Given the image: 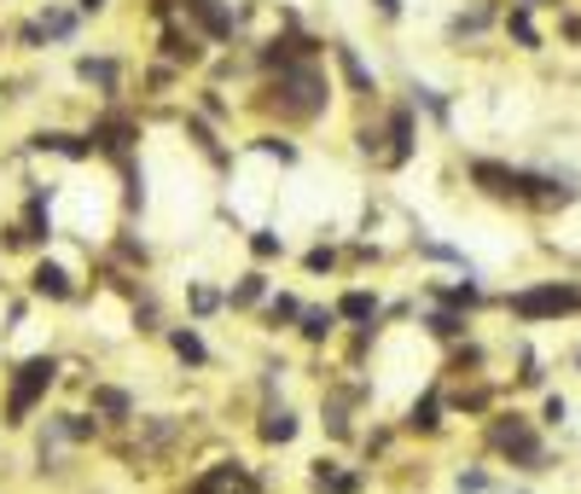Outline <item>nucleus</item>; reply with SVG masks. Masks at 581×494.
Returning <instances> with one entry per match:
<instances>
[{
  "label": "nucleus",
  "mask_w": 581,
  "mask_h": 494,
  "mask_svg": "<svg viewBox=\"0 0 581 494\" xmlns=\"http://www.w3.org/2000/svg\"><path fill=\"white\" fill-rule=\"evenodd\" d=\"M163 58H169V65H204V41L169 24L163 30Z\"/></svg>",
  "instance_id": "25"
},
{
  "label": "nucleus",
  "mask_w": 581,
  "mask_h": 494,
  "mask_svg": "<svg viewBox=\"0 0 581 494\" xmlns=\"http://www.w3.org/2000/svg\"><path fill=\"white\" fill-rule=\"evenodd\" d=\"M419 106H425L436 122H448V99L436 94V88H413V111H419Z\"/></svg>",
  "instance_id": "35"
},
{
  "label": "nucleus",
  "mask_w": 581,
  "mask_h": 494,
  "mask_svg": "<svg viewBox=\"0 0 581 494\" xmlns=\"http://www.w3.org/2000/svg\"><path fill=\"white\" fill-rule=\"evenodd\" d=\"M506 24H512V35L524 41V47H541V35H535V24H529V12H524V7H517V12L506 18Z\"/></svg>",
  "instance_id": "36"
},
{
  "label": "nucleus",
  "mask_w": 581,
  "mask_h": 494,
  "mask_svg": "<svg viewBox=\"0 0 581 494\" xmlns=\"http://www.w3.org/2000/svg\"><path fill=\"white\" fill-rule=\"evenodd\" d=\"M338 320L343 326H379V315H384V303H379V292L372 285H349V292H338Z\"/></svg>",
  "instance_id": "18"
},
{
  "label": "nucleus",
  "mask_w": 581,
  "mask_h": 494,
  "mask_svg": "<svg viewBox=\"0 0 581 494\" xmlns=\"http://www.w3.org/2000/svg\"><path fill=\"white\" fill-rule=\"evenodd\" d=\"M564 419H570V402L564 396H547L541 402V425H564Z\"/></svg>",
  "instance_id": "37"
},
{
  "label": "nucleus",
  "mask_w": 581,
  "mask_h": 494,
  "mask_svg": "<svg viewBox=\"0 0 581 494\" xmlns=\"http://www.w3.org/2000/svg\"><path fill=\"white\" fill-rule=\"evenodd\" d=\"M303 437V414L290 402H262V414H256V442L262 448H290Z\"/></svg>",
  "instance_id": "10"
},
{
  "label": "nucleus",
  "mask_w": 581,
  "mask_h": 494,
  "mask_svg": "<svg viewBox=\"0 0 581 494\" xmlns=\"http://www.w3.org/2000/svg\"><path fill=\"white\" fill-rule=\"evenodd\" d=\"M575 366H581V349H575Z\"/></svg>",
  "instance_id": "40"
},
{
  "label": "nucleus",
  "mask_w": 581,
  "mask_h": 494,
  "mask_svg": "<svg viewBox=\"0 0 581 494\" xmlns=\"http://www.w3.org/2000/svg\"><path fill=\"white\" fill-rule=\"evenodd\" d=\"M308 483H315V494H366V471L343 465L338 454H320L308 465Z\"/></svg>",
  "instance_id": "11"
},
{
  "label": "nucleus",
  "mask_w": 581,
  "mask_h": 494,
  "mask_svg": "<svg viewBox=\"0 0 581 494\" xmlns=\"http://www.w3.org/2000/svg\"><path fill=\"white\" fill-rule=\"evenodd\" d=\"M372 7H379L384 18H396V12H402V0H372Z\"/></svg>",
  "instance_id": "38"
},
{
  "label": "nucleus",
  "mask_w": 581,
  "mask_h": 494,
  "mask_svg": "<svg viewBox=\"0 0 581 494\" xmlns=\"http://www.w3.org/2000/svg\"><path fill=\"white\" fill-rule=\"evenodd\" d=\"M70 35H76V12H58V7L41 12V41H70Z\"/></svg>",
  "instance_id": "31"
},
{
  "label": "nucleus",
  "mask_w": 581,
  "mask_h": 494,
  "mask_svg": "<svg viewBox=\"0 0 581 494\" xmlns=\"http://www.w3.org/2000/svg\"><path fill=\"white\" fill-rule=\"evenodd\" d=\"M99 7H106V0H81V12H99Z\"/></svg>",
  "instance_id": "39"
},
{
  "label": "nucleus",
  "mask_w": 581,
  "mask_h": 494,
  "mask_svg": "<svg viewBox=\"0 0 581 494\" xmlns=\"http://www.w3.org/2000/svg\"><path fill=\"white\" fill-rule=\"evenodd\" d=\"M180 129H186V140H193V146H198L204 157H210V163H227V146L216 140V122H204L198 111H186V122H180Z\"/></svg>",
  "instance_id": "26"
},
{
  "label": "nucleus",
  "mask_w": 581,
  "mask_h": 494,
  "mask_svg": "<svg viewBox=\"0 0 581 494\" xmlns=\"http://www.w3.org/2000/svg\"><path fill=\"white\" fill-rule=\"evenodd\" d=\"M76 76L94 81L106 99H117V58H76Z\"/></svg>",
  "instance_id": "28"
},
{
  "label": "nucleus",
  "mask_w": 581,
  "mask_h": 494,
  "mask_svg": "<svg viewBox=\"0 0 581 494\" xmlns=\"http://www.w3.org/2000/svg\"><path fill=\"white\" fill-rule=\"evenodd\" d=\"M221 297H227V315H256V308L274 297V279H267V267H244Z\"/></svg>",
  "instance_id": "14"
},
{
  "label": "nucleus",
  "mask_w": 581,
  "mask_h": 494,
  "mask_svg": "<svg viewBox=\"0 0 581 494\" xmlns=\"http://www.w3.org/2000/svg\"><path fill=\"white\" fill-rule=\"evenodd\" d=\"M494 488V477L483 465H465V471H453V494H489Z\"/></svg>",
  "instance_id": "33"
},
{
  "label": "nucleus",
  "mask_w": 581,
  "mask_h": 494,
  "mask_svg": "<svg viewBox=\"0 0 581 494\" xmlns=\"http://www.w3.org/2000/svg\"><path fill=\"white\" fill-rule=\"evenodd\" d=\"M216 315H227V297L216 292L210 279H186V320L204 326V320H216Z\"/></svg>",
  "instance_id": "22"
},
{
  "label": "nucleus",
  "mask_w": 581,
  "mask_h": 494,
  "mask_svg": "<svg viewBox=\"0 0 581 494\" xmlns=\"http://www.w3.org/2000/svg\"><path fill=\"white\" fill-rule=\"evenodd\" d=\"M256 320L267 326V332H297V320H303V297H297V292H274V297L256 308Z\"/></svg>",
  "instance_id": "21"
},
{
  "label": "nucleus",
  "mask_w": 581,
  "mask_h": 494,
  "mask_svg": "<svg viewBox=\"0 0 581 494\" xmlns=\"http://www.w3.org/2000/svg\"><path fill=\"white\" fill-rule=\"evenodd\" d=\"M163 343H169V355L186 366V373H204L216 355H210V343H204V326L193 320H180V326H163Z\"/></svg>",
  "instance_id": "12"
},
{
  "label": "nucleus",
  "mask_w": 581,
  "mask_h": 494,
  "mask_svg": "<svg viewBox=\"0 0 581 494\" xmlns=\"http://www.w3.org/2000/svg\"><path fill=\"white\" fill-rule=\"evenodd\" d=\"M244 244H251L256 267H274V262H285V251H290V244H285V233H274V228H256Z\"/></svg>",
  "instance_id": "29"
},
{
  "label": "nucleus",
  "mask_w": 581,
  "mask_h": 494,
  "mask_svg": "<svg viewBox=\"0 0 581 494\" xmlns=\"http://www.w3.org/2000/svg\"><path fill=\"white\" fill-rule=\"evenodd\" d=\"M88 414L106 425V430H134L140 402H134V389H122V384H111V378H94V384H88Z\"/></svg>",
  "instance_id": "7"
},
{
  "label": "nucleus",
  "mask_w": 581,
  "mask_h": 494,
  "mask_svg": "<svg viewBox=\"0 0 581 494\" xmlns=\"http://www.w3.org/2000/svg\"><path fill=\"white\" fill-rule=\"evenodd\" d=\"M442 419H448V396H442V384H425V396H413V402H407L402 430H407V437H436V430H442Z\"/></svg>",
  "instance_id": "13"
},
{
  "label": "nucleus",
  "mask_w": 581,
  "mask_h": 494,
  "mask_svg": "<svg viewBox=\"0 0 581 494\" xmlns=\"http://www.w3.org/2000/svg\"><path fill=\"white\" fill-rule=\"evenodd\" d=\"M425 292H430V303H442V308H460V315H471V308L483 303V279H476V274H460V279H430Z\"/></svg>",
  "instance_id": "19"
},
{
  "label": "nucleus",
  "mask_w": 581,
  "mask_h": 494,
  "mask_svg": "<svg viewBox=\"0 0 581 494\" xmlns=\"http://www.w3.org/2000/svg\"><path fill=\"white\" fill-rule=\"evenodd\" d=\"M251 146H256L262 157H279V163H297V146H290V140H285V134H274V129H267V134H256V140H251Z\"/></svg>",
  "instance_id": "34"
},
{
  "label": "nucleus",
  "mask_w": 581,
  "mask_h": 494,
  "mask_svg": "<svg viewBox=\"0 0 581 494\" xmlns=\"http://www.w3.org/2000/svg\"><path fill=\"white\" fill-rule=\"evenodd\" d=\"M483 442L517 471H547V442L535 430V419H524V414H494L483 425Z\"/></svg>",
  "instance_id": "3"
},
{
  "label": "nucleus",
  "mask_w": 581,
  "mask_h": 494,
  "mask_svg": "<svg viewBox=\"0 0 581 494\" xmlns=\"http://www.w3.org/2000/svg\"><path fill=\"white\" fill-rule=\"evenodd\" d=\"M343 332V320H338V308L331 303H303V320H297V338L308 343V349H326L331 338Z\"/></svg>",
  "instance_id": "17"
},
{
  "label": "nucleus",
  "mask_w": 581,
  "mask_h": 494,
  "mask_svg": "<svg viewBox=\"0 0 581 494\" xmlns=\"http://www.w3.org/2000/svg\"><path fill=\"white\" fill-rule=\"evenodd\" d=\"M384 140H390V146H384L379 163H384V169H407L413 152H419V117H413V106H396L384 117Z\"/></svg>",
  "instance_id": "9"
},
{
  "label": "nucleus",
  "mask_w": 581,
  "mask_h": 494,
  "mask_svg": "<svg viewBox=\"0 0 581 494\" xmlns=\"http://www.w3.org/2000/svg\"><path fill=\"white\" fill-rule=\"evenodd\" d=\"M47 430H53V437L65 442V448H94L99 437H106V425H99L88 407H65V414H53Z\"/></svg>",
  "instance_id": "15"
},
{
  "label": "nucleus",
  "mask_w": 581,
  "mask_h": 494,
  "mask_svg": "<svg viewBox=\"0 0 581 494\" xmlns=\"http://www.w3.org/2000/svg\"><path fill=\"white\" fill-rule=\"evenodd\" d=\"M186 12L204 30V41H233V30H239V12L227 0H186Z\"/></svg>",
  "instance_id": "16"
},
{
  "label": "nucleus",
  "mask_w": 581,
  "mask_h": 494,
  "mask_svg": "<svg viewBox=\"0 0 581 494\" xmlns=\"http://www.w3.org/2000/svg\"><path fill=\"white\" fill-rule=\"evenodd\" d=\"M24 285H30V297H35V303H76V297H81L76 274H70V267L58 262V256H35Z\"/></svg>",
  "instance_id": "8"
},
{
  "label": "nucleus",
  "mask_w": 581,
  "mask_h": 494,
  "mask_svg": "<svg viewBox=\"0 0 581 494\" xmlns=\"http://www.w3.org/2000/svg\"><path fill=\"white\" fill-rule=\"evenodd\" d=\"M117 256L129 262V267H152V244L134 239V233H117Z\"/></svg>",
  "instance_id": "32"
},
{
  "label": "nucleus",
  "mask_w": 581,
  "mask_h": 494,
  "mask_svg": "<svg viewBox=\"0 0 581 494\" xmlns=\"http://www.w3.org/2000/svg\"><path fill=\"white\" fill-rule=\"evenodd\" d=\"M30 146H35V152H58L65 163H88V157H94L88 134H70V129H41V134H30Z\"/></svg>",
  "instance_id": "20"
},
{
  "label": "nucleus",
  "mask_w": 581,
  "mask_h": 494,
  "mask_svg": "<svg viewBox=\"0 0 581 494\" xmlns=\"http://www.w3.org/2000/svg\"><path fill=\"white\" fill-rule=\"evenodd\" d=\"M267 111H279V122H320L331 106V81L320 70V58H303V65H279L267 76Z\"/></svg>",
  "instance_id": "1"
},
{
  "label": "nucleus",
  "mask_w": 581,
  "mask_h": 494,
  "mask_svg": "<svg viewBox=\"0 0 581 494\" xmlns=\"http://www.w3.org/2000/svg\"><path fill=\"white\" fill-rule=\"evenodd\" d=\"M58 355H47V349H35V355H24L7 373V396H0V425L7 430H24L41 407H47V396L58 389Z\"/></svg>",
  "instance_id": "2"
},
{
  "label": "nucleus",
  "mask_w": 581,
  "mask_h": 494,
  "mask_svg": "<svg viewBox=\"0 0 581 494\" xmlns=\"http://www.w3.org/2000/svg\"><path fill=\"white\" fill-rule=\"evenodd\" d=\"M425 332H430L436 343H460V338L471 332V315H460V308H430V315H425Z\"/></svg>",
  "instance_id": "24"
},
{
  "label": "nucleus",
  "mask_w": 581,
  "mask_h": 494,
  "mask_svg": "<svg viewBox=\"0 0 581 494\" xmlns=\"http://www.w3.org/2000/svg\"><path fill=\"white\" fill-rule=\"evenodd\" d=\"M18 228L30 233V244H53V210H47V193H41V187H30L24 216H18Z\"/></svg>",
  "instance_id": "23"
},
{
  "label": "nucleus",
  "mask_w": 581,
  "mask_h": 494,
  "mask_svg": "<svg viewBox=\"0 0 581 494\" xmlns=\"http://www.w3.org/2000/svg\"><path fill=\"white\" fill-rule=\"evenodd\" d=\"M506 308H512V320L547 326V320L581 315V285L575 279H535V285H524V292H512Z\"/></svg>",
  "instance_id": "4"
},
{
  "label": "nucleus",
  "mask_w": 581,
  "mask_h": 494,
  "mask_svg": "<svg viewBox=\"0 0 581 494\" xmlns=\"http://www.w3.org/2000/svg\"><path fill=\"white\" fill-rule=\"evenodd\" d=\"M88 146H94V157H111L117 169H122V163H134V152H140V117L106 111V117L88 129Z\"/></svg>",
  "instance_id": "5"
},
{
  "label": "nucleus",
  "mask_w": 581,
  "mask_h": 494,
  "mask_svg": "<svg viewBox=\"0 0 581 494\" xmlns=\"http://www.w3.org/2000/svg\"><path fill=\"white\" fill-rule=\"evenodd\" d=\"M303 274H315V279L320 274H338V244H326V239L308 244V251H303Z\"/></svg>",
  "instance_id": "30"
},
{
  "label": "nucleus",
  "mask_w": 581,
  "mask_h": 494,
  "mask_svg": "<svg viewBox=\"0 0 581 494\" xmlns=\"http://www.w3.org/2000/svg\"><path fill=\"white\" fill-rule=\"evenodd\" d=\"M338 70H343V81H349V94H379V76H372L366 65H361V53L355 47H338Z\"/></svg>",
  "instance_id": "27"
},
{
  "label": "nucleus",
  "mask_w": 581,
  "mask_h": 494,
  "mask_svg": "<svg viewBox=\"0 0 581 494\" xmlns=\"http://www.w3.org/2000/svg\"><path fill=\"white\" fill-rule=\"evenodd\" d=\"M180 494H267V483L244 460H216V465H204Z\"/></svg>",
  "instance_id": "6"
}]
</instances>
